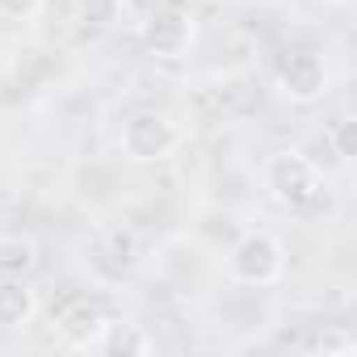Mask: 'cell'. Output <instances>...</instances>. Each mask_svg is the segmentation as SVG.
Here are the masks:
<instances>
[{
	"instance_id": "1",
	"label": "cell",
	"mask_w": 357,
	"mask_h": 357,
	"mask_svg": "<svg viewBox=\"0 0 357 357\" xmlns=\"http://www.w3.org/2000/svg\"><path fill=\"white\" fill-rule=\"evenodd\" d=\"M261 190H265L278 206L298 211V206H311V202L324 194V172H319V164H315L307 151H298V147H278V151H269L265 164H261Z\"/></svg>"
},
{
	"instance_id": "2",
	"label": "cell",
	"mask_w": 357,
	"mask_h": 357,
	"mask_svg": "<svg viewBox=\"0 0 357 357\" xmlns=\"http://www.w3.org/2000/svg\"><path fill=\"white\" fill-rule=\"evenodd\" d=\"M185 143V126L176 122L172 114L164 109H139L122 122V135H118V151L130 160V164H164L176 155V147Z\"/></svg>"
},
{
	"instance_id": "3",
	"label": "cell",
	"mask_w": 357,
	"mask_h": 357,
	"mask_svg": "<svg viewBox=\"0 0 357 357\" xmlns=\"http://www.w3.org/2000/svg\"><path fill=\"white\" fill-rule=\"evenodd\" d=\"M223 269H227V278L236 282V286H273V282H282V273H286V244L273 236V231H265V227H252V231H244L231 248H227V261H223Z\"/></svg>"
},
{
	"instance_id": "4",
	"label": "cell",
	"mask_w": 357,
	"mask_h": 357,
	"mask_svg": "<svg viewBox=\"0 0 357 357\" xmlns=\"http://www.w3.org/2000/svg\"><path fill=\"white\" fill-rule=\"evenodd\" d=\"M328 63L319 51H290L278 63V93L290 105H315L328 93Z\"/></svg>"
},
{
	"instance_id": "5",
	"label": "cell",
	"mask_w": 357,
	"mask_h": 357,
	"mask_svg": "<svg viewBox=\"0 0 357 357\" xmlns=\"http://www.w3.org/2000/svg\"><path fill=\"white\" fill-rule=\"evenodd\" d=\"M143 47L155 59H181L194 47V13L181 5H160L143 22Z\"/></svg>"
},
{
	"instance_id": "6",
	"label": "cell",
	"mask_w": 357,
	"mask_h": 357,
	"mask_svg": "<svg viewBox=\"0 0 357 357\" xmlns=\"http://www.w3.org/2000/svg\"><path fill=\"white\" fill-rule=\"evenodd\" d=\"M105 324H109V315L101 311V303H93V298H76V303L63 307V315L55 319V332H59V340H63L68 349H76V353H93V349H97V336H101Z\"/></svg>"
},
{
	"instance_id": "7",
	"label": "cell",
	"mask_w": 357,
	"mask_h": 357,
	"mask_svg": "<svg viewBox=\"0 0 357 357\" xmlns=\"http://www.w3.org/2000/svg\"><path fill=\"white\" fill-rule=\"evenodd\" d=\"M38 315V294L26 286V278H0V328L22 332Z\"/></svg>"
},
{
	"instance_id": "8",
	"label": "cell",
	"mask_w": 357,
	"mask_h": 357,
	"mask_svg": "<svg viewBox=\"0 0 357 357\" xmlns=\"http://www.w3.org/2000/svg\"><path fill=\"white\" fill-rule=\"evenodd\" d=\"M155 340L139 328V324H126V319H109L97 336V349L93 353H105V357H139V353H151Z\"/></svg>"
},
{
	"instance_id": "9",
	"label": "cell",
	"mask_w": 357,
	"mask_h": 357,
	"mask_svg": "<svg viewBox=\"0 0 357 357\" xmlns=\"http://www.w3.org/2000/svg\"><path fill=\"white\" fill-rule=\"evenodd\" d=\"M38 269V244L22 231L0 236V278H30Z\"/></svg>"
},
{
	"instance_id": "10",
	"label": "cell",
	"mask_w": 357,
	"mask_h": 357,
	"mask_svg": "<svg viewBox=\"0 0 357 357\" xmlns=\"http://www.w3.org/2000/svg\"><path fill=\"white\" fill-rule=\"evenodd\" d=\"M126 13V0H76V26L93 38V34H105L122 22Z\"/></svg>"
},
{
	"instance_id": "11",
	"label": "cell",
	"mask_w": 357,
	"mask_h": 357,
	"mask_svg": "<svg viewBox=\"0 0 357 357\" xmlns=\"http://www.w3.org/2000/svg\"><path fill=\"white\" fill-rule=\"evenodd\" d=\"M101 248H105V257H109L118 269H130V265L139 261V240H135L130 227H105V231H101Z\"/></svg>"
},
{
	"instance_id": "12",
	"label": "cell",
	"mask_w": 357,
	"mask_h": 357,
	"mask_svg": "<svg viewBox=\"0 0 357 357\" xmlns=\"http://www.w3.org/2000/svg\"><path fill=\"white\" fill-rule=\"evenodd\" d=\"M328 139L336 143V160L344 164L349 155H353V118L344 114V118H336L332 126H328Z\"/></svg>"
},
{
	"instance_id": "13",
	"label": "cell",
	"mask_w": 357,
	"mask_h": 357,
	"mask_svg": "<svg viewBox=\"0 0 357 357\" xmlns=\"http://www.w3.org/2000/svg\"><path fill=\"white\" fill-rule=\"evenodd\" d=\"M43 9V0H0V17H13V22H26Z\"/></svg>"
},
{
	"instance_id": "14",
	"label": "cell",
	"mask_w": 357,
	"mask_h": 357,
	"mask_svg": "<svg viewBox=\"0 0 357 357\" xmlns=\"http://www.w3.org/2000/svg\"><path fill=\"white\" fill-rule=\"evenodd\" d=\"M324 5H336V9H344V5H353V0H324Z\"/></svg>"
},
{
	"instance_id": "15",
	"label": "cell",
	"mask_w": 357,
	"mask_h": 357,
	"mask_svg": "<svg viewBox=\"0 0 357 357\" xmlns=\"http://www.w3.org/2000/svg\"><path fill=\"white\" fill-rule=\"evenodd\" d=\"M202 5H223V0H202Z\"/></svg>"
}]
</instances>
